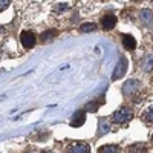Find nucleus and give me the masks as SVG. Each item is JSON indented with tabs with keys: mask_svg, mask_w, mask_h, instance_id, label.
Masks as SVG:
<instances>
[{
	"mask_svg": "<svg viewBox=\"0 0 153 153\" xmlns=\"http://www.w3.org/2000/svg\"><path fill=\"white\" fill-rule=\"evenodd\" d=\"M132 117H133V112L129 107H121V109H118L117 112L112 115V121L117 123V124H123V123L130 121Z\"/></svg>",
	"mask_w": 153,
	"mask_h": 153,
	"instance_id": "1",
	"label": "nucleus"
},
{
	"mask_svg": "<svg viewBox=\"0 0 153 153\" xmlns=\"http://www.w3.org/2000/svg\"><path fill=\"white\" fill-rule=\"evenodd\" d=\"M139 89H141V81L138 80H127L124 84H123V94L126 97H132L135 95Z\"/></svg>",
	"mask_w": 153,
	"mask_h": 153,
	"instance_id": "2",
	"label": "nucleus"
},
{
	"mask_svg": "<svg viewBox=\"0 0 153 153\" xmlns=\"http://www.w3.org/2000/svg\"><path fill=\"white\" fill-rule=\"evenodd\" d=\"M127 68H129V63H127V60H126L124 57H121L120 61H118V65L115 66V69H113V72H112V80H120V78H123V76L126 75V72H127Z\"/></svg>",
	"mask_w": 153,
	"mask_h": 153,
	"instance_id": "3",
	"label": "nucleus"
},
{
	"mask_svg": "<svg viewBox=\"0 0 153 153\" xmlns=\"http://www.w3.org/2000/svg\"><path fill=\"white\" fill-rule=\"evenodd\" d=\"M20 42H22V46H23L25 49H31V48H34L35 43H37V37H35V34L31 32V31H23V32L20 34Z\"/></svg>",
	"mask_w": 153,
	"mask_h": 153,
	"instance_id": "4",
	"label": "nucleus"
},
{
	"mask_svg": "<svg viewBox=\"0 0 153 153\" xmlns=\"http://www.w3.org/2000/svg\"><path fill=\"white\" fill-rule=\"evenodd\" d=\"M115 25H117V16L115 14H106L103 19H101V28H103L104 31L113 29Z\"/></svg>",
	"mask_w": 153,
	"mask_h": 153,
	"instance_id": "5",
	"label": "nucleus"
},
{
	"mask_svg": "<svg viewBox=\"0 0 153 153\" xmlns=\"http://www.w3.org/2000/svg\"><path fill=\"white\" fill-rule=\"evenodd\" d=\"M138 17H139V22H141V23L144 25V26H150L152 22H153V12H152L150 9L144 8V9L139 11Z\"/></svg>",
	"mask_w": 153,
	"mask_h": 153,
	"instance_id": "6",
	"label": "nucleus"
},
{
	"mask_svg": "<svg viewBox=\"0 0 153 153\" xmlns=\"http://www.w3.org/2000/svg\"><path fill=\"white\" fill-rule=\"evenodd\" d=\"M121 38H123V46H124L126 51H135V49H136V40H135L133 35H130V34H123Z\"/></svg>",
	"mask_w": 153,
	"mask_h": 153,
	"instance_id": "7",
	"label": "nucleus"
},
{
	"mask_svg": "<svg viewBox=\"0 0 153 153\" xmlns=\"http://www.w3.org/2000/svg\"><path fill=\"white\" fill-rule=\"evenodd\" d=\"M86 121V113L83 110H78V112H75L74 113V117H72V121H71V126L72 127H81Z\"/></svg>",
	"mask_w": 153,
	"mask_h": 153,
	"instance_id": "8",
	"label": "nucleus"
},
{
	"mask_svg": "<svg viewBox=\"0 0 153 153\" xmlns=\"http://www.w3.org/2000/svg\"><path fill=\"white\" fill-rule=\"evenodd\" d=\"M68 153H91V149L84 143H76L68 149Z\"/></svg>",
	"mask_w": 153,
	"mask_h": 153,
	"instance_id": "9",
	"label": "nucleus"
},
{
	"mask_svg": "<svg viewBox=\"0 0 153 153\" xmlns=\"http://www.w3.org/2000/svg\"><path fill=\"white\" fill-rule=\"evenodd\" d=\"M141 69L144 72H152L153 71V54L150 55H146L143 60H141Z\"/></svg>",
	"mask_w": 153,
	"mask_h": 153,
	"instance_id": "10",
	"label": "nucleus"
},
{
	"mask_svg": "<svg viewBox=\"0 0 153 153\" xmlns=\"http://www.w3.org/2000/svg\"><path fill=\"white\" fill-rule=\"evenodd\" d=\"M129 153H147V146L143 143H138V144H132L129 149H127Z\"/></svg>",
	"mask_w": 153,
	"mask_h": 153,
	"instance_id": "11",
	"label": "nucleus"
},
{
	"mask_svg": "<svg viewBox=\"0 0 153 153\" xmlns=\"http://www.w3.org/2000/svg\"><path fill=\"white\" fill-rule=\"evenodd\" d=\"M98 153H121L120 147L118 146H113V144H107V146H103L100 147Z\"/></svg>",
	"mask_w": 153,
	"mask_h": 153,
	"instance_id": "12",
	"label": "nucleus"
},
{
	"mask_svg": "<svg viewBox=\"0 0 153 153\" xmlns=\"http://www.w3.org/2000/svg\"><path fill=\"white\" fill-rule=\"evenodd\" d=\"M109 130H110V124H109L106 120H101V121H100V124H98V136L106 135Z\"/></svg>",
	"mask_w": 153,
	"mask_h": 153,
	"instance_id": "13",
	"label": "nucleus"
},
{
	"mask_svg": "<svg viewBox=\"0 0 153 153\" xmlns=\"http://www.w3.org/2000/svg\"><path fill=\"white\" fill-rule=\"evenodd\" d=\"M57 35V32L55 31H52V29H48V31H45L42 35H40V40H42V43H49L52 38Z\"/></svg>",
	"mask_w": 153,
	"mask_h": 153,
	"instance_id": "14",
	"label": "nucleus"
},
{
	"mask_svg": "<svg viewBox=\"0 0 153 153\" xmlns=\"http://www.w3.org/2000/svg\"><path fill=\"white\" fill-rule=\"evenodd\" d=\"M80 31L81 32H94V31H97V25L95 23H83Z\"/></svg>",
	"mask_w": 153,
	"mask_h": 153,
	"instance_id": "15",
	"label": "nucleus"
},
{
	"mask_svg": "<svg viewBox=\"0 0 153 153\" xmlns=\"http://www.w3.org/2000/svg\"><path fill=\"white\" fill-rule=\"evenodd\" d=\"M143 118H144L146 123H153V106L146 109V112L143 113Z\"/></svg>",
	"mask_w": 153,
	"mask_h": 153,
	"instance_id": "16",
	"label": "nucleus"
},
{
	"mask_svg": "<svg viewBox=\"0 0 153 153\" xmlns=\"http://www.w3.org/2000/svg\"><path fill=\"white\" fill-rule=\"evenodd\" d=\"M98 106H100V101H89L86 104V110L87 112H97Z\"/></svg>",
	"mask_w": 153,
	"mask_h": 153,
	"instance_id": "17",
	"label": "nucleus"
},
{
	"mask_svg": "<svg viewBox=\"0 0 153 153\" xmlns=\"http://www.w3.org/2000/svg\"><path fill=\"white\" fill-rule=\"evenodd\" d=\"M11 3V0H0V12H2L3 9H6Z\"/></svg>",
	"mask_w": 153,
	"mask_h": 153,
	"instance_id": "18",
	"label": "nucleus"
},
{
	"mask_svg": "<svg viewBox=\"0 0 153 153\" xmlns=\"http://www.w3.org/2000/svg\"><path fill=\"white\" fill-rule=\"evenodd\" d=\"M152 143H153V135H152Z\"/></svg>",
	"mask_w": 153,
	"mask_h": 153,
	"instance_id": "19",
	"label": "nucleus"
},
{
	"mask_svg": "<svg viewBox=\"0 0 153 153\" xmlns=\"http://www.w3.org/2000/svg\"><path fill=\"white\" fill-rule=\"evenodd\" d=\"M0 32H2V26H0Z\"/></svg>",
	"mask_w": 153,
	"mask_h": 153,
	"instance_id": "20",
	"label": "nucleus"
}]
</instances>
